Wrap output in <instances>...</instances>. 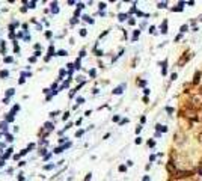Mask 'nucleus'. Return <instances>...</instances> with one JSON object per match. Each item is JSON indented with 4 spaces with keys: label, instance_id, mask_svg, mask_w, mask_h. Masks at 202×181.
Returning a JSON list of instances; mask_svg holds the SVG:
<instances>
[{
    "label": "nucleus",
    "instance_id": "f257e3e1",
    "mask_svg": "<svg viewBox=\"0 0 202 181\" xmlns=\"http://www.w3.org/2000/svg\"><path fill=\"white\" fill-rule=\"evenodd\" d=\"M173 142H175L176 145H184V143H185V134H184L182 131H176L175 136H173Z\"/></svg>",
    "mask_w": 202,
    "mask_h": 181
},
{
    "label": "nucleus",
    "instance_id": "f03ea898",
    "mask_svg": "<svg viewBox=\"0 0 202 181\" xmlns=\"http://www.w3.org/2000/svg\"><path fill=\"white\" fill-rule=\"evenodd\" d=\"M191 106H193L194 109H200V107H202V95H200V94L191 97Z\"/></svg>",
    "mask_w": 202,
    "mask_h": 181
},
{
    "label": "nucleus",
    "instance_id": "7ed1b4c3",
    "mask_svg": "<svg viewBox=\"0 0 202 181\" xmlns=\"http://www.w3.org/2000/svg\"><path fill=\"white\" fill-rule=\"evenodd\" d=\"M190 57H191V54H190L188 51H185V53L179 57V60H178V66H184V65H185V62H187Z\"/></svg>",
    "mask_w": 202,
    "mask_h": 181
},
{
    "label": "nucleus",
    "instance_id": "20e7f679",
    "mask_svg": "<svg viewBox=\"0 0 202 181\" xmlns=\"http://www.w3.org/2000/svg\"><path fill=\"white\" fill-rule=\"evenodd\" d=\"M194 137H196V140H197V142H200V143H202V127L196 130V133H194Z\"/></svg>",
    "mask_w": 202,
    "mask_h": 181
},
{
    "label": "nucleus",
    "instance_id": "39448f33",
    "mask_svg": "<svg viewBox=\"0 0 202 181\" xmlns=\"http://www.w3.org/2000/svg\"><path fill=\"white\" fill-rule=\"evenodd\" d=\"M161 33H167V21L164 20L163 24H161Z\"/></svg>",
    "mask_w": 202,
    "mask_h": 181
},
{
    "label": "nucleus",
    "instance_id": "423d86ee",
    "mask_svg": "<svg viewBox=\"0 0 202 181\" xmlns=\"http://www.w3.org/2000/svg\"><path fill=\"white\" fill-rule=\"evenodd\" d=\"M155 127H157V130H158V131H164V133L167 131V127H166V125H161V124H157Z\"/></svg>",
    "mask_w": 202,
    "mask_h": 181
},
{
    "label": "nucleus",
    "instance_id": "0eeeda50",
    "mask_svg": "<svg viewBox=\"0 0 202 181\" xmlns=\"http://www.w3.org/2000/svg\"><path fill=\"white\" fill-rule=\"evenodd\" d=\"M125 87V84H121L119 87H116L115 91H113V94H122V89Z\"/></svg>",
    "mask_w": 202,
    "mask_h": 181
},
{
    "label": "nucleus",
    "instance_id": "6e6552de",
    "mask_svg": "<svg viewBox=\"0 0 202 181\" xmlns=\"http://www.w3.org/2000/svg\"><path fill=\"white\" fill-rule=\"evenodd\" d=\"M199 77H200V72H199V71H196L194 78H193V83H194V84H197V83H199Z\"/></svg>",
    "mask_w": 202,
    "mask_h": 181
},
{
    "label": "nucleus",
    "instance_id": "1a4fd4ad",
    "mask_svg": "<svg viewBox=\"0 0 202 181\" xmlns=\"http://www.w3.org/2000/svg\"><path fill=\"white\" fill-rule=\"evenodd\" d=\"M166 6H167V2H160V3H158V8H160V9H163V8H166Z\"/></svg>",
    "mask_w": 202,
    "mask_h": 181
},
{
    "label": "nucleus",
    "instance_id": "9d476101",
    "mask_svg": "<svg viewBox=\"0 0 202 181\" xmlns=\"http://www.w3.org/2000/svg\"><path fill=\"white\" fill-rule=\"evenodd\" d=\"M187 29H188V26H187V24H184V26H181V33H184V32H187Z\"/></svg>",
    "mask_w": 202,
    "mask_h": 181
},
{
    "label": "nucleus",
    "instance_id": "9b49d317",
    "mask_svg": "<svg viewBox=\"0 0 202 181\" xmlns=\"http://www.w3.org/2000/svg\"><path fill=\"white\" fill-rule=\"evenodd\" d=\"M125 18H127V15H125V14H121V15H119V20H121V21H124Z\"/></svg>",
    "mask_w": 202,
    "mask_h": 181
},
{
    "label": "nucleus",
    "instance_id": "f8f14e48",
    "mask_svg": "<svg viewBox=\"0 0 202 181\" xmlns=\"http://www.w3.org/2000/svg\"><path fill=\"white\" fill-rule=\"evenodd\" d=\"M137 36H139V30H136V32H134V35H133V39L136 41V39H137Z\"/></svg>",
    "mask_w": 202,
    "mask_h": 181
},
{
    "label": "nucleus",
    "instance_id": "ddd939ff",
    "mask_svg": "<svg viewBox=\"0 0 202 181\" xmlns=\"http://www.w3.org/2000/svg\"><path fill=\"white\" fill-rule=\"evenodd\" d=\"M166 110H167V113H173V109L172 107H166Z\"/></svg>",
    "mask_w": 202,
    "mask_h": 181
},
{
    "label": "nucleus",
    "instance_id": "4468645a",
    "mask_svg": "<svg viewBox=\"0 0 202 181\" xmlns=\"http://www.w3.org/2000/svg\"><path fill=\"white\" fill-rule=\"evenodd\" d=\"M148 145H149V146H155V142H154V140H149Z\"/></svg>",
    "mask_w": 202,
    "mask_h": 181
},
{
    "label": "nucleus",
    "instance_id": "2eb2a0df",
    "mask_svg": "<svg viewBox=\"0 0 202 181\" xmlns=\"http://www.w3.org/2000/svg\"><path fill=\"white\" fill-rule=\"evenodd\" d=\"M106 8V3H99V9H104Z\"/></svg>",
    "mask_w": 202,
    "mask_h": 181
},
{
    "label": "nucleus",
    "instance_id": "dca6fc26",
    "mask_svg": "<svg viewBox=\"0 0 202 181\" xmlns=\"http://www.w3.org/2000/svg\"><path fill=\"white\" fill-rule=\"evenodd\" d=\"M170 77H172V80H175V78H176V77H178V75H176V72H173V74H172V75H170Z\"/></svg>",
    "mask_w": 202,
    "mask_h": 181
},
{
    "label": "nucleus",
    "instance_id": "f3484780",
    "mask_svg": "<svg viewBox=\"0 0 202 181\" xmlns=\"http://www.w3.org/2000/svg\"><path fill=\"white\" fill-rule=\"evenodd\" d=\"M139 84H140V86H145V84H146V81H145V80H142V81H139Z\"/></svg>",
    "mask_w": 202,
    "mask_h": 181
},
{
    "label": "nucleus",
    "instance_id": "a211bd4d",
    "mask_svg": "<svg viewBox=\"0 0 202 181\" xmlns=\"http://www.w3.org/2000/svg\"><path fill=\"white\" fill-rule=\"evenodd\" d=\"M136 143H137V145H139V143H142V139H140V137H137V139H136Z\"/></svg>",
    "mask_w": 202,
    "mask_h": 181
},
{
    "label": "nucleus",
    "instance_id": "6ab92c4d",
    "mask_svg": "<svg viewBox=\"0 0 202 181\" xmlns=\"http://www.w3.org/2000/svg\"><path fill=\"white\" fill-rule=\"evenodd\" d=\"M143 181H149V176H145V178H143Z\"/></svg>",
    "mask_w": 202,
    "mask_h": 181
},
{
    "label": "nucleus",
    "instance_id": "aec40b11",
    "mask_svg": "<svg viewBox=\"0 0 202 181\" xmlns=\"http://www.w3.org/2000/svg\"><path fill=\"white\" fill-rule=\"evenodd\" d=\"M197 21H202V15H199V17H197Z\"/></svg>",
    "mask_w": 202,
    "mask_h": 181
},
{
    "label": "nucleus",
    "instance_id": "412c9836",
    "mask_svg": "<svg viewBox=\"0 0 202 181\" xmlns=\"http://www.w3.org/2000/svg\"><path fill=\"white\" fill-rule=\"evenodd\" d=\"M199 94H200V95H202V86H200V87H199Z\"/></svg>",
    "mask_w": 202,
    "mask_h": 181
},
{
    "label": "nucleus",
    "instance_id": "4be33fe9",
    "mask_svg": "<svg viewBox=\"0 0 202 181\" xmlns=\"http://www.w3.org/2000/svg\"><path fill=\"white\" fill-rule=\"evenodd\" d=\"M199 173H200V175H202V166H200V167H199Z\"/></svg>",
    "mask_w": 202,
    "mask_h": 181
}]
</instances>
